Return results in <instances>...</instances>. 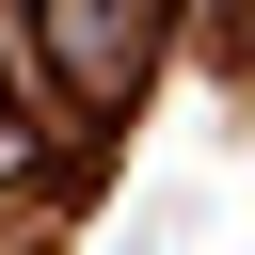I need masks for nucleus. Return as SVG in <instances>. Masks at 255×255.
Returning <instances> with one entry per match:
<instances>
[{
    "label": "nucleus",
    "instance_id": "nucleus-1",
    "mask_svg": "<svg viewBox=\"0 0 255 255\" xmlns=\"http://www.w3.org/2000/svg\"><path fill=\"white\" fill-rule=\"evenodd\" d=\"M32 16L64 32V112H96V96H128V80H143V32H159L143 0H32Z\"/></svg>",
    "mask_w": 255,
    "mask_h": 255
},
{
    "label": "nucleus",
    "instance_id": "nucleus-2",
    "mask_svg": "<svg viewBox=\"0 0 255 255\" xmlns=\"http://www.w3.org/2000/svg\"><path fill=\"white\" fill-rule=\"evenodd\" d=\"M239 32H255V0H239Z\"/></svg>",
    "mask_w": 255,
    "mask_h": 255
}]
</instances>
